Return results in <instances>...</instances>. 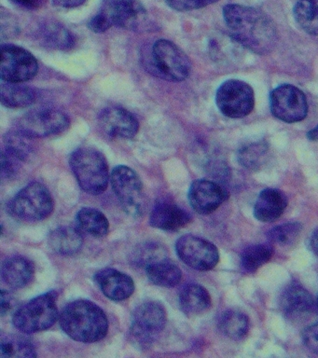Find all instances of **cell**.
Here are the masks:
<instances>
[{
    "mask_svg": "<svg viewBox=\"0 0 318 358\" xmlns=\"http://www.w3.org/2000/svg\"><path fill=\"white\" fill-rule=\"evenodd\" d=\"M273 255V249L269 245L261 243L248 246L241 255L242 270L247 273H255L259 268L269 262Z\"/></svg>",
    "mask_w": 318,
    "mask_h": 358,
    "instance_id": "obj_31",
    "label": "cell"
},
{
    "mask_svg": "<svg viewBox=\"0 0 318 358\" xmlns=\"http://www.w3.org/2000/svg\"><path fill=\"white\" fill-rule=\"evenodd\" d=\"M32 137L27 136L23 131L18 130L10 131L5 134V152L17 159L24 162L29 159L34 153V144Z\"/></svg>",
    "mask_w": 318,
    "mask_h": 358,
    "instance_id": "obj_28",
    "label": "cell"
},
{
    "mask_svg": "<svg viewBox=\"0 0 318 358\" xmlns=\"http://www.w3.org/2000/svg\"><path fill=\"white\" fill-rule=\"evenodd\" d=\"M145 270L150 281L158 287H174L182 278L180 267L166 257L150 263Z\"/></svg>",
    "mask_w": 318,
    "mask_h": 358,
    "instance_id": "obj_24",
    "label": "cell"
},
{
    "mask_svg": "<svg viewBox=\"0 0 318 358\" xmlns=\"http://www.w3.org/2000/svg\"><path fill=\"white\" fill-rule=\"evenodd\" d=\"M301 227L300 223L289 222L275 227L268 232L267 236L270 242L279 245H290L300 236Z\"/></svg>",
    "mask_w": 318,
    "mask_h": 358,
    "instance_id": "obj_34",
    "label": "cell"
},
{
    "mask_svg": "<svg viewBox=\"0 0 318 358\" xmlns=\"http://www.w3.org/2000/svg\"><path fill=\"white\" fill-rule=\"evenodd\" d=\"M86 0H52V3L58 8H74L80 7Z\"/></svg>",
    "mask_w": 318,
    "mask_h": 358,
    "instance_id": "obj_42",
    "label": "cell"
},
{
    "mask_svg": "<svg viewBox=\"0 0 318 358\" xmlns=\"http://www.w3.org/2000/svg\"><path fill=\"white\" fill-rule=\"evenodd\" d=\"M57 294L50 291L19 308L13 315V326L24 334L44 331L58 318Z\"/></svg>",
    "mask_w": 318,
    "mask_h": 358,
    "instance_id": "obj_5",
    "label": "cell"
},
{
    "mask_svg": "<svg viewBox=\"0 0 318 358\" xmlns=\"http://www.w3.org/2000/svg\"><path fill=\"white\" fill-rule=\"evenodd\" d=\"M307 137H308L311 141H317V140H318V125L317 127L312 129V130L308 131Z\"/></svg>",
    "mask_w": 318,
    "mask_h": 358,
    "instance_id": "obj_44",
    "label": "cell"
},
{
    "mask_svg": "<svg viewBox=\"0 0 318 358\" xmlns=\"http://www.w3.org/2000/svg\"><path fill=\"white\" fill-rule=\"evenodd\" d=\"M94 281L107 298L114 301L129 299L135 291V282L127 273L115 268H103L94 275Z\"/></svg>",
    "mask_w": 318,
    "mask_h": 358,
    "instance_id": "obj_18",
    "label": "cell"
},
{
    "mask_svg": "<svg viewBox=\"0 0 318 358\" xmlns=\"http://www.w3.org/2000/svg\"><path fill=\"white\" fill-rule=\"evenodd\" d=\"M13 304H15V301H13V296L10 295L9 292L6 290L1 291V309H0V312H1V315L3 316L7 315L8 313L10 312V310L13 308Z\"/></svg>",
    "mask_w": 318,
    "mask_h": 358,
    "instance_id": "obj_41",
    "label": "cell"
},
{
    "mask_svg": "<svg viewBox=\"0 0 318 358\" xmlns=\"http://www.w3.org/2000/svg\"><path fill=\"white\" fill-rule=\"evenodd\" d=\"M219 329L226 337L238 341L247 334L250 321L244 313L238 310H229L220 316Z\"/></svg>",
    "mask_w": 318,
    "mask_h": 358,
    "instance_id": "obj_29",
    "label": "cell"
},
{
    "mask_svg": "<svg viewBox=\"0 0 318 358\" xmlns=\"http://www.w3.org/2000/svg\"><path fill=\"white\" fill-rule=\"evenodd\" d=\"M191 221V215L172 201L156 203L150 217V225L164 231H177Z\"/></svg>",
    "mask_w": 318,
    "mask_h": 358,
    "instance_id": "obj_19",
    "label": "cell"
},
{
    "mask_svg": "<svg viewBox=\"0 0 318 358\" xmlns=\"http://www.w3.org/2000/svg\"><path fill=\"white\" fill-rule=\"evenodd\" d=\"M166 324V310L159 302L147 301L133 310L130 338L136 346L147 349L160 337Z\"/></svg>",
    "mask_w": 318,
    "mask_h": 358,
    "instance_id": "obj_6",
    "label": "cell"
},
{
    "mask_svg": "<svg viewBox=\"0 0 318 358\" xmlns=\"http://www.w3.org/2000/svg\"><path fill=\"white\" fill-rule=\"evenodd\" d=\"M17 159L10 156L9 154L2 151L1 157V176L2 178L8 179L15 176L18 169Z\"/></svg>",
    "mask_w": 318,
    "mask_h": 358,
    "instance_id": "obj_38",
    "label": "cell"
},
{
    "mask_svg": "<svg viewBox=\"0 0 318 358\" xmlns=\"http://www.w3.org/2000/svg\"><path fill=\"white\" fill-rule=\"evenodd\" d=\"M149 25V14L138 0H102L99 13L88 27L94 33H103L113 27L144 31Z\"/></svg>",
    "mask_w": 318,
    "mask_h": 358,
    "instance_id": "obj_3",
    "label": "cell"
},
{
    "mask_svg": "<svg viewBox=\"0 0 318 358\" xmlns=\"http://www.w3.org/2000/svg\"><path fill=\"white\" fill-rule=\"evenodd\" d=\"M34 264L24 257H8L2 264V279L9 287L15 289L29 285L34 277Z\"/></svg>",
    "mask_w": 318,
    "mask_h": 358,
    "instance_id": "obj_21",
    "label": "cell"
},
{
    "mask_svg": "<svg viewBox=\"0 0 318 358\" xmlns=\"http://www.w3.org/2000/svg\"><path fill=\"white\" fill-rule=\"evenodd\" d=\"M268 145L264 142H255L242 148L238 153V161L250 170H258L266 161Z\"/></svg>",
    "mask_w": 318,
    "mask_h": 358,
    "instance_id": "obj_33",
    "label": "cell"
},
{
    "mask_svg": "<svg viewBox=\"0 0 318 358\" xmlns=\"http://www.w3.org/2000/svg\"><path fill=\"white\" fill-rule=\"evenodd\" d=\"M178 257L196 271H210L219 260L217 246L209 241L194 235H183L175 243Z\"/></svg>",
    "mask_w": 318,
    "mask_h": 358,
    "instance_id": "obj_14",
    "label": "cell"
},
{
    "mask_svg": "<svg viewBox=\"0 0 318 358\" xmlns=\"http://www.w3.org/2000/svg\"><path fill=\"white\" fill-rule=\"evenodd\" d=\"M310 245L312 252L318 257V229H315L310 239Z\"/></svg>",
    "mask_w": 318,
    "mask_h": 358,
    "instance_id": "obj_43",
    "label": "cell"
},
{
    "mask_svg": "<svg viewBox=\"0 0 318 358\" xmlns=\"http://www.w3.org/2000/svg\"><path fill=\"white\" fill-rule=\"evenodd\" d=\"M99 123L102 130L114 138H133L139 130L136 117L127 109L119 106L103 109L99 116Z\"/></svg>",
    "mask_w": 318,
    "mask_h": 358,
    "instance_id": "obj_16",
    "label": "cell"
},
{
    "mask_svg": "<svg viewBox=\"0 0 318 358\" xmlns=\"http://www.w3.org/2000/svg\"><path fill=\"white\" fill-rule=\"evenodd\" d=\"M1 18L6 20L8 24L7 27H1V35L8 32V36L16 35V31H18L17 22L15 21V17L10 14L9 11L5 10L3 8L1 10Z\"/></svg>",
    "mask_w": 318,
    "mask_h": 358,
    "instance_id": "obj_39",
    "label": "cell"
},
{
    "mask_svg": "<svg viewBox=\"0 0 318 358\" xmlns=\"http://www.w3.org/2000/svg\"><path fill=\"white\" fill-rule=\"evenodd\" d=\"M314 307L311 294L300 285H290L282 293L280 309L290 321L305 320L311 315Z\"/></svg>",
    "mask_w": 318,
    "mask_h": 358,
    "instance_id": "obj_17",
    "label": "cell"
},
{
    "mask_svg": "<svg viewBox=\"0 0 318 358\" xmlns=\"http://www.w3.org/2000/svg\"><path fill=\"white\" fill-rule=\"evenodd\" d=\"M164 257H166V255L163 246L158 243H147L138 246L133 252L132 262L138 267L146 268L150 263Z\"/></svg>",
    "mask_w": 318,
    "mask_h": 358,
    "instance_id": "obj_35",
    "label": "cell"
},
{
    "mask_svg": "<svg viewBox=\"0 0 318 358\" xmlns=\"http://www.w3.org/2000/svg\"><path fill=\"white\" fill-rule=\"evenodd\" d=\"M219 0H166L170 8L178 11L199 10Z\"/></svg>",
    "mask_w": 318,
    "mask_h": 358,
    "instance_id": "obj_36",
    "label": "cell"
},
{
    "mask_svg": "<svg viewBox=\"0 0 318 358\" xmlns=\"http://www.w3.org/2000/svg\"><path fill=\"white\" fill-rule=\"evenodd\" d=\"M69 164L80 189L91 195L107 189L110 173L105 156L94 148L83 147L71 154Z\"/></svg>",
    "mask_w": 318,
    "mask_h": 358,
    "instance_id": "obj_4",
    "label": "cell"
},
{
    "mask_svg": "<svg viewBox=\"0 0 318 358\" xmlns=\"http://www.w3.org/2000/svg\"><path fill=\"white\" fill-rule=\"evenodd\" d=\"M317 312H318V298H317Z\"/></svg>",
    "mask_w": 318,
    "mask_h": 358,
    "instance_id": "obj_45",
    "label": "cell"
},
{
    "mask_svg": "<svg viewBox=\"0 0 318 358\" xmlns=\"http://www.w3.org/2000/svg\"><path fill=\"white\" fill-rule=\"evenodd\" d=\"M287 206L286 195L280 190L266 189L259 193L254 206V215L261 222H273L283 215Z\"/></svg>",
    "mask_w": 318,
    "mask_h": 358,
    "instance_id": "obj_20",
    "label": "cell"
},
{
    "mask_svg": "<svg viewBox=\"0 0 318 358\" xmlns=\"http://www.w3.org/2000/svg\"><path fill=\"white\" fill-rule=\"evenodd\" d=\"M41 44L51 49L66 50L74 45V36L65 27L58 22H45L38 30Z\"/></svg>",
    "mask_w": 318,
    "mask_h": 358,
    "instance_id": "obj_25",
    "label": "cell"
},
{
    "mask_svg": "<svg viewBox=\"0 0 318 358\" xmlns=\"http://www.w3.org/2000/svg\"><path fill=\"white\" fill-rule=\"evenodd\" d=\"M38 71L35 56L29 50L16 45L3 44L1 46V80L10 83H22L32 80Z\"/></svg>",
    "mask_w": 318,
    "mask_h": 358,
    "instance_id": "obj_11",
    "label": "cell"
},
{
    "mask_svg": "<svg viewBox=\"0 0 318 358\" xmlns=\"http://www.w3.org/2000/svg\"><path fill=\"white\" fill-rule=\"evenodd\" d=\"M1 358L36 357L35 347L27 338L5 335L1 338Z\"/></svg>",
    "mask_w": 318,
    "mask_h": 358,
    "instance_id": "obj_32",
    "label": "cell"
},
{
    "mask_svg": "<svg viewBox=\"0 0 318 358\" xmlns=\"http://www.w3.org/2000/svg\"><path fill=\"white\" fill-rule=\"evenodd\" d=\"M223 17L231 36L256 55H268L275 49L278 35L275 22L259 8L238 4L226 5Z\"/></svg>",
    "mask_w": 318,
    "mask_h": 358,
    "instance_id": "obj_1",
    "label": "cell"
},
{
    "mask_svg": "<svg viewBox=\"0 0 318 358\" xmlns=\"http://www.w3.org/2000/svg\"><path fill=\"white\" fill-rule=\"evenodd\" d=\"M227 199V190L216 182L208 179H198L189 187V204L198 214H211Z\"/></svg>",
    "mask_w": 318,
    "mask_h": 358,
    "instance_id": "obj_15",
    "label": "cell"
},
{
    "mask_svg": "<svg viewBox=\"0 0 318 358\" xmlns=\"http://www.w3.org/2000/svg\"><path fill=\"white\" fill-rule=\"evenodd\" d=\"M76 224L80 231L96 238L105 237L110 231L107 217L99 210L83 207L76 215Z\"/></svg>",
    "mask_w": 318,
    "mask_h": 358,
    "instance_id": "obj_26",
    "label": "cell"
},
{
    "mask_svg": "<svg viewBox=\"0 0 318 358\" xmlns=\"http://www.w3.org/2000/svg\"><path fill=\"white\" fill-rule=\"evenodd\" d=\"M301 338L307 348L318 355V323L306 327L301 334Z\"/></svg>",
    "mask_w": 318,
    "mask_h": 358,
    "instance_id": "obj_37",
    "label": "cell"
},
{
    "mask_svg": "<svg viewBox=\"0 0 318 358\" xmlns=\"http://www.w3.org/2000/svg\"><path fill=\"white\" fill-rule=\"evenodd\" d=\"M217 108L231 119H241L250 115L255 106L252 87L238 80H229L217 91Z\"/></svg>",
    "mask_w": 318,
    "mask_h": 358,
    "instance_id": "obj_10",
    "label": "cell"
},
{
    "mask_svg": "<svg viewBox=\"0 0 318 358\" xmlns=\"http://www.w3.org/2000/svg\"><path fill=\"white\" fill-rule=\"evenodd\" d=\"M270 106L276 119L287 123L301 122L308 114L306 95L290 84L273 90L270 94Z\"/></svg>",
    "mask_w": 318,
    "mask_h": 358,
    "instance_id": "obj_12",
    "label": "cell"
},
{
    "mask_svg": "<svg viewBox=\"0 0 318 358\" xmlns=\"http://www.w3.org/2000/svg\"><path fill=\"white\" fill-rule=\"evenodd\" d=\"M152 58L155 74L164 80L180 83L191 74V63L188 56L167 39H159L153 44Z\"/></svg>",
    "mask_w": 318,
    "mask_h": 358,
    "instance_id": "obj_9",
    "label": "cell"
},
{
    "mask_svg": "<svg viewBox=\"0 0 318 358\" xmlns=\"http://www.w3.org/2000/svg\"><path fill=\"white\" fill-rule=\"evenodd\" d=\"M1 103L9 108H22L31 106L37 99L34 90L20 83H1Z\"/></svg>",
    "mask_w": 318,
    "mask_h": 358,
    "instance_id": "obj_27",
    "label": "cell"
},
{
    "mask_svg": "<svg viewBox=\"0 0 318 358\" xmlns=\"http://www.w3.org/2000/svg\"><path fill=\"white\" fill-rule=\"evenodd\" d=\"M211 296L202 285L189 284L180 291V305L186 315H201L211 307Z\"/></svg>",
    "mask_w": 318,
    "mask_h": 358,
    "instance_id": "obj_23",
    "label": "cell"
},
{
    "mask_svg": "<svg viewBox=\"0 0 318 358\" xmlns=\"http://www.w3.org/2000/svg\"><path fill=\"white\" fill-rule=\"evenodd\" d=\"M71 120L68 115L54 108H43L24 115L18 120V130L32 138L55 136L68 128Z\"/></svg>",
    "mask_w": 318,
    "mask_h": 358,
    "instance_id": "obj_13",
    "label": "cell"
},
{
    "mask_svg": "<svg viewBox=\"0 0 318 358\" xmlns=\"http://www.w3.org/2000/svg\"><path fill=\"white\" fill-rule=\"evenodd\" d=\"M13 4L26 10H38L44 4L45 0H10Z\"/></svg>",
    "mask_w": 318,
    "mask_h": 358,
    "instance_id": "obj_40",
    "label": "cell"
},
{
    "mask_svg": "<svg viewBox=\"0 0 318 358\" xmlns=\"http://www.w3.org/2000/svg\"><path fill=\"white\" fill-rule=\"evenodd\" d=\"M48 243L55 253L71 256L82 248L83 237L77 226H64L55 229L50 234Z\"/></svg>",
    "mask_w": 318,
    "mask_h": 358,
    "instance_id": "obj_22",
    "label": "cell"
},
{
    "mask_svg": "<svg viewBox=\"0 0 318 358\" xmlns=\"http://www.w3.org/2000/svg\"><path fill=\"white\" fill-rule=\"evenodd\" d=\"M60 326L72 340L83 343H96L106 337L108 321L104 310L90 301L78 299L64 308Z\"/></svg>",
    "mask_w": 318,
    "mask_h": 358,
    "instance_id": "obj_2",
    "label": "cell"
},
{
    "mask_svg": "<svg viewBox=\"0 0 318 358\" xmlns=\"http://www.w3.org/2000/svg\"><path fill=\"white\" fill-rule=\"evenodd\" d=\"M111 186L122 209L133 217H139L147 210V197L138 173L130 167L119 165L110 176Z\"/></svg>",
    "mask_w": 318,
    "mask_h": 358,
    "instance_id": "obj_7",
    "label": "cell"
},
{
    "mask_svg": "<svg viewBox=\"0 0 318 358\" xmlns=\"http://www.w3.org/2000/svg\"><path fill=\"white\" fill-rule=\"evenodd\" d=\"M293 13L296 22L304 32L318 36V0H298Z\"/></svg>",
    "mask_w": 318,
    "mask_h": 358,
    "instance_id": "obj_30",
    "label": "cell"
},
{
    "mask_svg": "<svg viewBox=\"0 0 318 358\" xmlns=\"http://www.w3.org/2000/svg\"><path fill=\"white\" fill-rule=\"evenodd\" d=\"M55 201L44 185L33 182L20 190L9 204L15 217L26 221L45 220L54 212Z\"/></svg>",
    "mask_w": 318,
    "mask_h": 358,
    "instance_id": "obj_8",
    "label": "cell"
}]
</instances>
